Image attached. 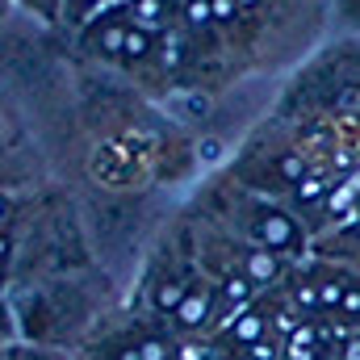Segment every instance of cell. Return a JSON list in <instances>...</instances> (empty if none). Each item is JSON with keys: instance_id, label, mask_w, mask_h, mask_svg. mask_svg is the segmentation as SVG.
<instances>
[{"instance_id": "cell-7", "label": "cell", "mask_w": 360, "mask_h": 360, "mask_svg": "<svg viewBox=\"0 0 360 360\" xmlns=\"http://www.w3.org/2000/svg\"><path fill=\"white\" fill-rule=\"evenodd\" d=\"M139 348H143V360H168L172 356V344L164 335H139Z\"/></svg>"}, {"instance_id": "cell-3", "label": "cell", "mask_w": 360, "mask_h": 360, "mask_svg": "<svg viewBox=\"0 0 360 360\" xmlns=\"http://www.w3.org/2000/svg\"><path fill=\"white\" fill-rule=\"evenodd\" d=\"M226 340L235 348H243V352H252L256 344H264L269 340V314H264V306L260 302L239 306V314H231V323H226Z\"/></svg>"}, {"instance_id": "cell-6", "label": "cell", "mask_w": 360, "mask_h": 360, "mask_svg": "<svg viewBox=\"0 0 360 360\" xmlns=\"http://www.w3.org/2000/svg\"><path fill=\"white\" fill-rule=\"evenodd\" d=\"M331 319L340 323V327H360V276H348V285H344V297H340V306L331 310Z\"/></svg>"}, {"instance_id": "cell-9", "label": "cell", "mask_w": 360, "mask_h": 360, "mask_svg": "<svg viewBox=\"0 0 360 360\" xmlns=\"http://www.w3.org/2000/svg\"><path fill=\"white\" fill-rule=\"evenodd\" d=\"M92 8H96V0H63V13H68L72 21H84Z\"/></svg>"}, {"instance_id": "cell-8", "label": "cell", "mask_w": 360, "mask_h": 360, "mask_svg": "<svg viewBox=\"0 0 360 360\" xmlns=\"http://www.w3.org/2000/svg\"><path fill=\"white\" fill-rule=\"evenodd\" d=\"M210 8H214V21H218V25H235L239 13H243L239 0H210Z\"/></svg>"}, {"instance_id": "cell-2", "label": "cell", "mask_w": 360, "mask_h": 360, "mask_svg": "<svg viewBox=\"0 0 360 360\" xmlns=\"http://www.w3.org/2000/svg\"><path fill=\"white\" fill-rule=\"evenodd\" d=\"M218 306H222L218 281H210V276H193V281H188V293L180 297V306L172 310V323H176V331H201V327L214 319Z\"/></svg>"}, {"instance_id": "cell-1", "label": "cell", "mask_w": 360, "mask_h": 360, "mask_svg": "<svg viewBox=\"0 0 360 360\" xmlns=\"http://www.w3.org/2000/svg\"><path fill=\"white\" fill-rule=\"evenodd\" d=\"M239 214H243V235H248L252 243L269 248V252H276V256L302 252L306 235H302L297 218L285 214L281 205H269V201H256V197H252L248 205H239Z\"/></svg>"}, {"instance_id": "cell-5", "label": "cell", "mask_w": 360, "mask_h": 360, "mask_svg": "<svg viewBox=\"0 0 360 360\" xmlns=\"http://www.w3.org/2000/svg\"><path fill=\"white\" fill-rule=\"evenodd\" d=\"M126 17L139 25V30H147V34H155V38H164L172 25H176V4L172 0H126Z\"/></svg>"}, {"instance_id": "cell-4", "label": "cell", "mask_w": 360, "mask_h": 360, "mask_svg": "<svg viewBox=\"0 0 360 360\" xmlns=\"http://www.w3.org/2000/svg\"><path fill=\"white\" fill-rule=\"evenodd\" d=\"M89 46L96 55L122 63V51H126V34H130V17H92L89 21Z\"/></svg>"}]
</instances>
